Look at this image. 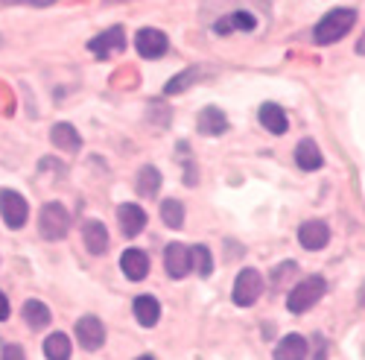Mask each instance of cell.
I'll return each instance as SVG.
<instances>
[{
  "instance_id": "1",
  "label": "cell",
  "mask_w": 365,
  "mask_h": 360,
  "mask_svg": "<svg viewBox=\"0 0 365 360\" xmlns=\"http://www.w3.org/2000/svg\"><path fill=\"white\" fill-rule=\"evenodd\" d=\"M356 18H359V12L354 9V6H336V9H330L316 26H313V41L316 44H336V41H342L351 29H354V24H356Z\"/></svg>"
},
{
  "instance_id": "2",
  "label": "cell",
  "mask_w": 365,
  "mask_h": 360,
  "mask_svg": "<svg viewBox=\"0 0 365 360\" xmlns=\"http://www.w3.org/2000/svg\"><path fill=\"white\" fill-rule=\"evenodd\" d=\"M324 293H327V281H324L322 276H310V279L298 281V284L289 290L287 308H289V314H307Z\"/></svg>"
},
{
  "instance_id": "3",
  "label": "cell",
  "mask_w": 365,
  "mask_h": 360,
  "mask_svg": "<svg viewBox=\"0 0 365 360\" xmlns=\"http://www.w3.org/2000/svg\"><path fill=\"white\" fill-rule=\"evenodd\" d=\"M71 229V217L62 202H47L38 214V231L44 240H62Z\"/></svg>"
},
{
  "instance_id": "4",
  "label": "cell",
  "mask_w": 365,
  "mask_h": 360,
  "mask_svg": "<svg viewBox=\"0 0 365 360\" xmlns=\"http://www.w3.org/2000/svg\"><path fill=\"white\" fill-rule=\"evenodd\" d=\"M263 293V276L257 269H242L234 281V305L240 308H252Z\"/></svg>"
},
{
  "instance_id": "5",
  "label": "cell",
  "mask_w": 365,
  "mask_h": 360,
  "mask_svg": "<svg viewBox=\"0 0 365 360\" xmlns=\"http://www.w3.org/2000/svg\"><path fill=\"white\" fill-rule=\"evenodd\" d=\"M88 50L94 53L97 59H111L117 53H123L126 50V29L123 26H108L103 29L100 36H94L88 41Z\"/></svg>"
},
{
  "instance_id": "6",
  "label": "cell",
  "mask_w": 365,
  "mask_h": 360,
  "mask_svg": "<svg viewBox=\"0 0 365 360\" xmlns=\"http://www.w3.org/2000/svg\"><path fill=\"white\" fill-rule=\"evenodd\" d=\"M135 50L143 56V59H161V56H167V50H170V39H167V33H161L158 26H143V29H138V36H135Z\"/></svg>"
},
{
  "instance_id": "7",
  "label": "cell",
  "mask_w": 365,
  "mask_h": 360,
  "mask_svg": "<svg viewBox=\"0 0 365 360\" xmlns=\"http://www.w3.org/2000/svg\"><path fill=\"white\" fill-rule=\"evenodd\" d=\"M0 214L9 229H24L29 217V205L18 191H0Z\"/></svg>"
},
{
  "instance_id": "8",
  "label": "cell",
  "mask_w": 365,
  "mask_h": 360,
  "mask_svg": "<svg viewBox=\"0 0 365 360\" xmlns=\"http://www.w3.org/2000/svg\"><path fill=\"white\" fill-rule=\"evenodd\" d=\"M73 331H76L79 346L88 349V351H97V349L106 343V328H103V322H100L97 316H82V319H76Z\"/></svg>"
},
{
  "instance_id": "9",
  "label": "cell",
  "mask_w": 365,
  "mask_h": 360,
  "mask_svg": "<svg viewBox=\"0 0 365 360\" xmlns=\"http://www.w3.org/2000/svg\"><path fill=\"white\" fill-rule=\"evenodd\" d=\"M298 244L307 252H319L330 244V226L324 220H307L298 229Z\"/></svg>"
},
{
  "instance_id": "10",
  "label": "cell",
  "mask_w": 365,
  "mask_h": 360,
  "mask_svg": "<svg viewBox=\"0 0 365 360\" xmlns=\"http://www.w3.org/2000/svg\"><path fill=\"white\" fill-rule=\"evenodd\" d=\"M196 129L199 135H207V138H220L228 132V114L217 106H205L196 117Z\"/></svg>"
},
{
  "instance_id": "11",
  "label": "cell",
  "mask_w": 365,
  "mask_h": 360,
  "mask_svg": "<svg viewBox=\"0 0 365 360\" xmlns=\"http://www.w3.org/2000/svg\"><path fill=\"white\" fill-rule=\"evenodd\" d=\"M164 266H167V276L170 279H185L193 264H190V249L181 246V244H170L164 249Z\"/></svg>"
},
{
  "instance_id": "12",
  "label": "cell",
  "mask_w": 365,
  "mask_h": 360,
  "mask_svg": "<svg viewBox=\"0 0 365 360\" xmlns=\"http://www.w3.org/2000/svg\"><path fill=\"white\" fill-rule=\"evenodd\" d=\"M234 29H240V33H252V29H257V18L252 12L237 9V12H231V15H225V18H220L214 24V33L217 36H231Z\"/></svg>"
},
{
  "instance_id": "13",
  "label": "cell",
  "mask_w": 365,
  "mask_h": 360,
  "mask_svg": "<svg viewBox=\"0 0 365 360\" xmlns=\"http://www.w3.org/2000/svg\"><path fill=\"white\" fill-rule=\"evenodd\" d=\"M120 269L129 281H143L149 276V255L140 249H126L120 255Z\"/></svg>"
},
{
  "instance_id": "14",
  "label": "cell",
  "mask_w": 365,
  "mask_h": 360,
  "mask_svg": "<svg viewBox=\"0 0 365 360\" xmlns=\"http://www.w3.org/2000/svg\"><path fill=\"white\" fill-rule=\"evenodd\" d=\"M117 217H120V229H123L126 237H138L146 229V211L135 202H126L117 208Z\"/></svg>"
},
{
  "instance_id": "15",
  "label": "cell",
  "mask_w": 365,
  "mask_h": 360,
  "mask_svg": "<svg viewBox=\"0 0 365 360\" xmlns=\"http://www.w3.org/2000/svg\"><path fill=\"white\" fill-rule=\"evenodd\" d=\"M295 164L301 170H319L324 164V156H322V149H319V144L313 138L298 141V146H295Z\"/></svg>"
},
{
  "instance_id": "16",
  "label": "cell",
  "mask_w": 365,
  "mask_h": 360,
  "mask_svg": "<svg viewBox=\"0 0 365 360\" xmlns=\"http://www.w3.org/2000/svg\"><path fill=\"white\" fill-rule=\"evenodd\" d=\"M132 311H135V319H138L143 328L158 325V319H161V302H158L155 296H138L135 305H132Z\"/></svg>"
},
{
  "instance_id": "17",
  "label": "cell",
  "mask_w": 365,
  "mask_h": 360,
  "mask_svg": "<svg viewBox=\"0 0 365 360\" xmlns=\"http://www.w3.org/2000/svg\"><path fill=\"white\" fill-rule=\"evenodd\" d=\"M260 124H263L272 135H284V132L289 129L287 111H284L278 103H263V106H260Z\"/></svg>"
},
{
  "instance_id": "18",
  "label": "cell",
  "mask_w": 365,
  "mask_h": 360,
  "mask_svg": "<svg viewBox=\"0 0 365 360\" xmlns=\"http://www.w3.org/2000/svg\"><path fill=\"white\" fill-rule=\"evenodd\" d=\"M50 141H53V146L65 149V153H76V149L82 146V138H79L73 124H56L50 129Z\"/></svg>"
},
{
  "instance_id": "19",
  "label": "cell",
  "mask_w": 365,
  "mask_h": 360,
  "mask_svg": "<svg viewBox=\"0 0 365 360\" xmlns=\"http://www.w3.org/2000/svg\"><path fill=\"white\" fill-rule=\"evenodd\" d=\"M307 340L301 334H287L278 349H275V360H307Z\"/></svg>"
},
{
  "instance_id": "20",
  "label": "cell",
  "mask_w": 365,
  "mask_h": 360,
  "mask_svg": "<svg viewBox=\"0 0 365 360\" xmlns=\"http://www.w3.org/2000/svg\"><path fill=\"white\" fill-rule=\"evenodd\" d=\"M82 234H85V249H88L91 255H103V252L108 249V231H106L103 223H97V220L85 223Z\"/></svg>"
},
{
  "instance_id": "21",
  "label": "cell",
  "mask_w": 365,
  "mask_h": 360,
  "mask_svg": "<svg viewBox=\"0 0 365 360\" xmlns=\"http://www.w3.org/2000/svg\"><path fill=\"white\" fill-rule=\"evenodd\" d=\"M135 188H138V194H140V196H155V194L161 191V173H158V167H152V164L140 167Z\"/></svg>"
},
{
  "instance_id": "22",
  "label": "cell",
  "mask_w": 365,
  "mask_h": 360,
  "mask_svg": "<svg viewBox=\"0 0 365 360\" xmlns=\"http://www.w3.org/2000/svg\"><path fill=\"white\" fill-rule=\"evenodd\" d=\"M199 76H202V68H185V71H181L178 76H173V79L164 85V94H167V97L185 94L193 82H199Z\"/></svg>"
},
{
  "instance_id": "23",
  "label": "cell",
  "mask_w": 365,
  "mask_h": 360,
  "mask_svg": "<svg viewBox=\"0 0 365 360\" xmlns=\"http://www.w3.org/2000/svg\"><path fill=\"white\" fill-rule=\"evenodd\" d=\"M44 357L47 360H71V340L68 334L62 331H56L44 340Z\"/></svg>"
},
{
  "instance_id": "24",
  "label": "cell",
  "mask_w": 365,
  "mask_h": 360,
  "mask_svg": "<svg viewBox=\"0 0 365 360\" xmlns=\"http://www.w3.org/2000/svg\"><path fill=\"white\" fill-rule=\"evenodd\" d=\"M50 308L44 305V302H38V299H29V302L24 305V319H26V325L29 328H44V325H50Z\"/></svg>"
},
{
  "instance_id": "25",
  "label": "cell",
  "mask_w": 365,
  "mask_h": 360,
  "mask_svg": "<svg viewBox=\"0 0 365 360\" xmlns=\"http://www.w3.org/2000/svg\"><path fill=\"white\" fill-rule=\"evenodd\" d=\"M161 217L170 229H181L185 226V205H181L178 199H164L161 202Z\"/></svg>"
},
{
  "instance_id": "26",
  "label": "cell",
  "mask_w": 365,
  "mask_h": 360,
  "mask_svg": "<svg viewBox=\"0 0 365 360\" xmlns=\"http://www.w3.org/2000/svg\"><path fill=\"white\" fill-rule=\"evenodd\" d=\"M190 264L196 266V273H199L202 279H207L210 273H214V255H210L207 246H193V249H190Z\"/></svg>"
},
{
  "instance_id": "27",
  "label": "cell",
  "mask_w": 365,
  "mask_h": 360,
  "mask_svg": "<svg viewBox=\"0 0 365 360\" xmlns=\"http://www.w3.org/2000/svg\"><path fill=\"white\" fill-rule=\"evenodd\" d=\"M4 360H26V357H24V349L12 343V346L4 349Z\"/></svg>"
},
{
  "instance_id": "28",
  "label": "cell",
  "mask_w": 365,
  "mask_h": 360,
  "mask_svg": "<svg viewBox=\"0 0 365 360\" xmlns=\"http://www.w3.org/2000/svg\"><path fill=\"white\" fill-rule=\"evenodd\" d=\"M9 319V299L4 296V290H0V322Z\"/></svg>"
},
{
  "instance_id": "29",
  "label": "cell",
  "mask_w": 365,
  "mask_h": 360,
  "mask_svg": "<svg viewBox=\"0 0 365 360\" xmlns=\"http://www.w3.org/2000/svg\"><path fill=\"white\" fill-rule=\"evenodd\" d=\"M26 4H29V6H38V9H44V6H53L56 0H26Z\"/></svg>"
},
{
  "instance_id": "30",
  "label": "cell",
  "mask_w": 365,
  "mask_h": 360,
  "mask_svg": "<svg viewBox=\"0 0 365 360\" xmlns=\"http://www.w3.org/2000/svg\"><path fill=\"white\" fill-rule=\"evenodd\" d=\"M356 53H359V56H365V33H362V36H359V41H356Z\"/></svg>"
},
{
  "instance_id": "31",
  "label": "cell",
  "mask_w": 365,
  "mask_h": 360,
  "mask_svg": "<svg viewBox=\"0 0 365 360\" xmlns=\"http://www.w3.org/2000/svg\"><path fill=\"white\" fill-rule=\"evenodd\" d=\"M135 360H155V357H152V354H140V357H135Z\"/></svg>"
},
{
  "instance_id": "32",
  "label": "cell",
  "mask_w": 365,
  "mask_h": 360,
  "mask_svg": "<svg viewBox=\"0 0 365 360\" xmlns=\"http://www.w3.org/2000/svg\"><path fill=\"white\" fill-rule=\"evenodd\" d=\"M359 302H362V305H365V287H362V293H359Z\"/></svg>"
},
{
  "instance_id": "33",
  "label": "cell",
  "mask_w": 365,
  "mask_h": 360,
  "mask_svg": "<svg viewBox=\"0 0 365 360\" xmlns=\"http://www.w3.org/2000/svg\"><path fill=\"white\" fill-rule=\"evenodd\" d=\"M106 4H123V0H106Z\"/></svg>"
}]
</instances>
